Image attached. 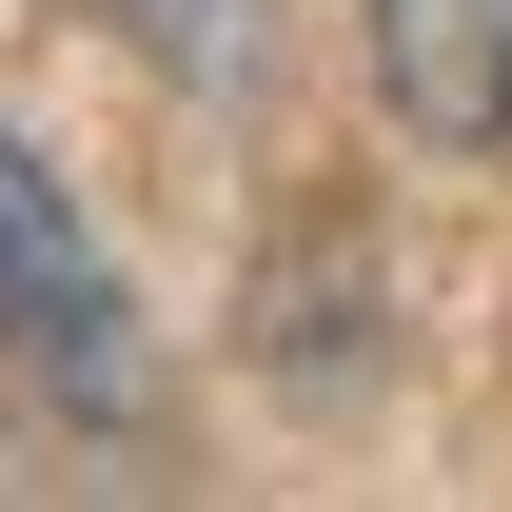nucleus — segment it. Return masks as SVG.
Masks as SVG:
<instances>
[{"instance_id":"nucleus-1","label":"nucleus","mask_w":512,"mask_h":512,"mask_svg":"<svg viewBox=\"0 0 512 512\" xmlns=\"http://www.w3.org/2000/svg\"><path fill=\"white\" fill-rule=\"evenodd\" d=\"M0 355L60 414H138V296H119V256L79 237V197L20 138H0Z\"/></svg>"},{"instance_id":"nucleus-2","label":"nucleus","mask_w":512,"mask_h":512,"mask_svg":"<svg viewBox=\"0 0 512 512\" xmlns=\"http://www.w3.org/2000/svg\"><path fill=\"white\" fill-rule=\"evenodd\" d=\"M375 79H394L414 138L493 158L512 138V0H375Z\"/></svg>"}]
</instances>
